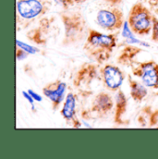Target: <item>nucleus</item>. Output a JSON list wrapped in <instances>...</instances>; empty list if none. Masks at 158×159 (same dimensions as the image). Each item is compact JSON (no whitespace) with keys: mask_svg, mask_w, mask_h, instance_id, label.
Masks as SVG:
<instances>
[{"mask_svg":"<svg viewBox=\"0 0 158 159\" xmlns=\"http://www.w3.org/2000/svg\"><path fill=\"white\" fill-rule=\"evenodd\" d=\"M117 43V34H104L94 29L89 28L88 35L82 48L92 60L102 65L110 59Z\"/></svg>","mask_w":158,"mask_h":159,"instance_id":"nucleus-1","label":"nucleus"},{"mask_svg":"<svg viewBox=\"0 0 158 159\" xmlns=\"http://www.w3.org/2000/svg\"><path fill=\"white\" fill-rule=\"evenodd\" d=\"M64 27V36L61 42L63 46H70L86 39L89 28L84 16L79 11L63 10L59 13Z\"/></svg>","mask_w":158,"mask_h":159,"instance_id":"nucleus-2","label":"nucleus"},{"mask_svg":"<svg viewBox=\"0 0 158 159\" xmlns=\"http://www.w3.org/2000/svg\"><path fill=\"white\" fill-rule=\"evenodd\" d=\"M49 0H17L16 26L25 30L38 19H42L49 10Z\"/></svg>","mask_w":158,"mask_h":159,"instance_id":"nucleus-3","label":"nucleus"},{"mask_svg":"<svg viewBox=\"0 0 158 159\" xmlns=\"http://www.w3.org/2000/svg\"><path fill=\"white\" fill-rule=\"evenodd\" d=\"M154 17L147 7L141 2H137L131 7L127 21L132 34L139 36H145L152 32Z\"/></svg>","mask_w":158,"mask_h":159,"instance_id":"nucleus-4","label":"nucleus"},{"mask_svg":"<svg viewBox=\"0 0 158 159\" xmlns=\"http://www.w3.org/2000/svg\"><path fill=\"white\" fill-rule=\"evenodd\" d=\"M95 21L100 28L107 32H116L120 30L125 23L124 13L118 7L102 8L97 12Z\"/></svg>","mask_w":158,"mask_h":159,"instance_id":"nucleus-5","label":"nucleus"},{"mask_svg":"<svg viewBox=\"0 0 158 159\" xmlns=\"http://www.w3.org/2000/svg\"><path fill=\"white\" fill-rule=\"evenodd\" d=\"M98 79H101L99 64L85 62L74 74L72 84L79 93H91L89 87Z\"/></svg>","mask_w":158,"mask_h":159,"instance_id":"nucleus-6","label":"nucleus"},{"mask_svg":"<svg viewBox=\"0 0 158 159\" xmlns=\"http://www.w3.org/2000/svg\"><path fill=\"white\" fill-rule=\"evenodd\" d=\"M132 74L142 80V82L148 88L158 90V63L150 59L138 63L132 68Z\"/></svg>","mask_w":158,"mask_h":159,"instance_id":"nucleus-7","label":"nucleus"},{"mask_svg":"<svg viewBox=\"0 0 158 159\" xmlns=\"http://www.w3.org/2000/svg\"><path fill=\"white\" fill-rule=\"evenodd\" d=\"M101 80L110 92L117 93L126 79V73L116 65L106 64L100 69Z\"/></svg>","mask_w":158,"mask_h":159,"instance_id":"nucleus-8","label":"nucleus"},{"mask_svg":"<svg viewBox=\"0 0 158 159\" xmlns=\"http://www.w3.org/2000/svg\"><path fill=\"white\" fill-rule=\"evenodd\" d=\"M54 21H55V18L43 17L42 19H40L38 26L31 29L26 34L27 39L39 46L46 45L48 40L52 34Z\"/></svg>","mask_w":158,"mask_h":159,"instance_id":"nucleus-9","label":"nucleus"},{"mask_svg":"<svg viewBox=\"0 0 158 159\" xmlns=\"http://www.w3.org/2000/svg\"><path fill=\"white\" fill-rule=\"evenodd\" d=\"M66 89L67 84L59 79L55 80L43 87V94L50 100L54 111H56L65 100Z\"/></svg>","mask_w":158,"mask_h":159,"instance_id":"nucleus-10","label":"nucleus"},{"mask_svg":"<svg viewBox=\"0 0 158 159\" xmlns=\"http://www.w3.org/2000/svg\"><path fill=\"white\" fill-rule=\"evenodd\" d=\"M115 107V100L113 96L106 92L98 93L93 99L90 107V113L97 118L106 117Z\"/></svg>","mask_w":158,"mask_h":159,"instance_id":"nucleus-11","label":"nucleus"},{"mask_svg":"<svg viewBox=\"0 0 158 159\" xmlns=\"http://www.w3.org/2000/svg\"><path fill=\"white\" fill-rule=\"evenodd\" d=\"M143 51L144 50L142 47H138L133 44L125 45L119 53L117 62L119 63V65L132 69L138 64V62L136 61L138 55H140Z\"/></svg>","mask_w":158,"mask_h":159,"instance_id":"nucleus-12","label":"nucleus"},{"mask_svg":"<svg viewBox=\"0 0 158 159\" xmlns=\"http://www.w3.org/2000/svg\"><path fill=\"white\" fill-rule=\"evenodd\" d=\"M128 97L124 92L119 89L115 97V107H114V122L117 125H124L127 122L124 120V116L127 113L128 108Z\"/></svg>","mask_w":158,"mask_h":159,"instance_id":"nucleus-13","label":"nucleus"},{"mask_svg":"<svg viewBox=\"0 0 158 159\" xmlns=\"http://www.w3.org/2000/svg\"><path fill=\"white\" fill-rule=\"evenodd\" d=\"M77 107V94L74 93H69L64 100L63 107L60 110V115L68 123H72L76 117Z\"/></svg>","mask_w":158,"mask_h":159,"instance_id":"nucleus-14","label":"nucleus"},{"mask_svg":"<svg viewBox=\"0 0 158 159\" xmlns=\"http://www.w3.org/2000/svg\"><path fill=\"white\" fill-rule=\"evenodd\" d=\"M128 81H129V93L131 98L137 102V103H141L148 94V90L142 82H139L131 78L130 75H128Z\"/></svg>","mask_w":158,"mask_h":159,"instance_id":"nucleus-15","label":"nucleus"},{"mask_svg":"<svg viewBox=\"0 0 158 159\" xmlns=\"http://www.w3.org/2000/svg\"><path fill=\"white\" fill-rule=\"evenodd\" d=\"M16 45L22 48L23 50H25L26 52H28L30 55H34V54H36V53H40L41 50L38 49L37 47H34V46H32V45H29L27 43H21L20 40H17L16 41Z\"/></svg>","mask_w":158,"mask_h":159,"instance_id":"nucleus-16","label":"nucleus"},{"mask_svg":"<svg viewBox=\"0 0 158 159\" xmlns=\"http://www.w3.org/2000/svg\"><path fill=\"white\" fill-rule=\"evenodd\" d=\"M50 3L53 2L57 6H60L63 10H68L71 6L74 5V2L72 0H49Z\"/></svg>","mask_w":158,"mask_h":159,"instance_id":"nucleus-17","label":"nucleus"},{"mask_svg":"<svg viewBox=\"0 0 158 159\" xmlns=\"http://www.w3.org/2000/svg\"><path fill=\"white\" fill-rule=\"evenodd\" d=\"M152 36L151 38L154 42L158 43V19L154 17V20H153V28H152Z\"/></svg>","mask_w":158,"mask_h":159,"instance_id":"nucleus-18","label":"nucleus"},{"mask_svg":"<svg viewBox=\"0 0 158 159\" xmlns=\"http://www.w3.org/2000/svg\"><path fill=\"white\" fill-rule=\"evenodd\" d=\"M29 55L30 54L28 52H26L25 50H23L22 48L16 46V58H17V60H19V61L24 60L25 58L28 57Z\"/></svg>","mask_w":158,"mask_h":159,"instance_id":"nucleus-19","label":"nucleus"},{"mask_svg":"<svg viewBox=\"0 0 158 159\" xmlns=\"http://www.w3.org/2000/svg\"><path fill=\"white\" fill-rule=\"evenodd\" d=\"M158 123V109L151 111L150 119H149V126L148 127H156Z\"/></svg>","mask_w":158,"mask_h":159,"instance_id":"nucleus-20","label":"nucleus"},{"mask_svg":"<svg viewBox=\"0 0 158 159\" xmlns=\"http://www.w3.org/2000/svg\"><path fill=\"white\" fill-rule=\"evenodd\" d=\"M22 95H23V97L28 101V103L31 105V107H32V111L35 113V112L37 111L36 108H35V106H34V101H35V100H34V99L33 98V96L28 93V91H27V92H26V91H23V92H22Z\"/></svg>","mask_w":158,"mask_h":159,"instance_id":"nucleus-21","label":"nucleus"},{"mask_svg":"<svg viewBox=\"0 0 158 159\" xmlns=\"http://www.w3.org/2000/svg\"><path fill=\"white\" fill-rule=\"evenodd\" d=\"M103 1L108 7H118L122 3L123 0H103Z\"/></svg>","mask_w":158,"mask_h":159,"instance_id":"nucleus-22","label":"nucleus"},{"mask_svg":"<svg viewBox=\"0 0 158 159\" xmlns=\"http://www.w3.org/2000/svg\"><path fill=\"white\" fill-rule=\"evenodd\" d=\"M28 93H30V94L33 96V98H34L35 101H37V102H41V101L43 100V97H42L41 95H39V94L35 93L34 90H32V89H29V90H28Z\"/></svg>","mask_w":158,"mask_h":159,"instance_id":"nucleus-23","label":"nucleus"},{"mask_svg":"<svg viewBox=\"0 0 158 159\" xmlns=\"http://www.w3.org/2000/svg\"><path fill=\"white\" fill-rule=\"evenodd\" d=\"M151 5H157L158 0H147Z\"/></svg>","mask_w":158,"mask_h":159,"instance_id":"nucleus-24","label":"nucleus"},{"mask_svg":"<svg viewBox=\"0 0 158 159\" xmlns=\"http://www.w3.org/2000/svg\"><path fill=\"white\" fill-rule=\"evenodd\" d=\"M74 2V4H81V3H84L86 0H72Z\"/></svg>","mask_w":158,"mask_h":159,"instance_id":"nucleus-25","label":"nucleus"},{"mask_svg":"<svg viewBox=\"0 0 158 159\" xmlns=\"http://www.w3.org/2000/svg\"><path fill=\"white\" fill-rule=\"evenodd\" d=\"M156 129H158V126H156Z\"/></svg>","mask_w":158,"mask_h":159,"instance_id":"nucleus-26","label":"nucleus"}]
</instances>
